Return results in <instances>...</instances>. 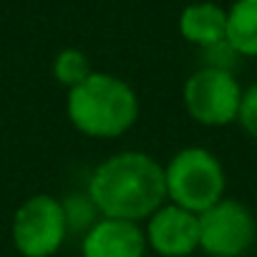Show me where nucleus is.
<instances>
[{
  "mask_svg": "<svg viewBox=\"0 0 257 257\" xmlns=\"http://www.w3.org/2000/svg\"><path fill=\"white\" fill-rule=\"evenodd\" d=\"M164 177L167 199L194 214H202L224 199V167L212 152L202 147H187L177 152L164 167Z\"/></svg>",
  "mask_w": 257,
  "mask_h": 257,
  "instance_id": "7ed1b4c3",
  "label": "nucleus"
},
{
  "mask_svg": "<svg viewBox=\"0 0 257 257\" xmlns=\"http://www.w3.org/2000/svg\"><path fill=\"white\" fill-rule=\"evenodd\" d=\"M147 244L162 257H189L199 249V214L162 204L147 219Z\"/></svg>",
  "mask_w": 257,
  "mask_h": 257,
  "instance_id": "0eeeda50",
  "label": "nucleus"
},
{
  "mask_svg": "<svg viewBox=\"0 0 257 257\" xmlns=\"http://www.w3.org/2000/svg\"><path fill=\"white\" fill-rule=\"evenodd\" d=\"M68 222L63 202L51 194L28 197L13 214L11 237L23 257H53L66 242Z\"/></svg>",
  "mask_w": 257,
  "mask_h": 257,
  "instance_id": "20e7f679",
  "label": "nucleus"
},
{
  "mask_svg": "<svg viewBox=\"0 0 257 257\" xmlns=\"http://www.w3.org/2000/svg\"><path fill=\"white\" fill-rule=\"evenodd\" d=\"M257 239L254 214L237 199H219L199 214V249L209 257H242Z\"/></svg>",
  "mask_w": 257,
  "mask_h": 257,
  "instance_id": "423d86ee",
  "label": "nucleus"
},
{
  "mask_svg": "<svg viewBox=\"0 0 257 257\" xmlns=\"http://www.w3.org/2000/svg\"><path fill=\"white\" fill-rule=\"evenodd\" d=\"M88 199L101 217L142 222L167 199L164 167L144 152H121L101 162L88 179Z\"/></svg>",
  "mask_w": 257,
  "mask_h": 257,
  "instance_id": "f257e3e1",
  "label": "nucleus"
},
{
  "mask_svg": "<svg viewBox=\"0 0 257 257\" xmlns=\"http://www.w3.org/2000/svg\"><path fill=\"white\" fill-rule=\"evenodd\" d=\"M91 66H88V58L86 53L76 51V48H66L61 51L56 58H53V78L61 83V86H68V91L73 86H78L81 81H86L91 76Z\"/></svg>",
  "mask_w": 257,
  "mask_h": 257,
  "instance_id": "9b49d317",
  "label": "nucleus"
},
{
  "mask_svg": "<svg viewBox=\"0 0 257 257\" xmlns=\"http://www.w3.org/2000/svg\"><path fill=\"white\" fill-rule=\"evenodd\" d=\"M242 86L227 68L204 66L194 71L184 88V108L202 126H227L237 121L242 103Z\"/></svg>",
  "mask_w": 257,
  "mask_h": 257,
  "instance_id": "39448f33",
  "label": "nucleus"
},
{
  "mask_svg": "<svg viewBox=\"0 0 257 257\" xmlns=\"http://www.w3.org/2000/svg\"><path fill=\"white\" fill-rule=\"evenodd\" d=\"M147 247V234L139 222L111 217L96 219L81 239L83 257H144Z\"/></svg>",
  "mask_w": 257,
  "mask_h": 257,
  "instance_id": "6e6552de",
  "label": "nucleus"
},
{
  "mask_svg": "<svg viewBox=\"0 0 257 257\" xmlns=\"http://www.w3.org/2000/svg\"><path fill=\"white\" fill-rule=\"evenodd\" d=\"M66 111L81 134L93 139H116L139 118V96L113 73H91L68 91Z\"/></svg>",
  "mask_w": 257,
  "mask_h": 257,
  "instance_id": "f03ea898",
  "label": "nucleus"
},
{
  "mask_svg": "<svg viewBox=\"0 0 257 257\" xmlns=\"http://www.w3.org/2000/svg\"><path fill=\"white\" fill-rule=\"evenodd\" d=\"M237 123H239L244 132L257 142V83L249 86V88L242 93V103H239Z\"/></svg>",
  "mask_w": 257,
  "mask_h": 257,
  "instance_id": "f8f14e48",
  "label": "nucleus"
},
{
  "mask_svg": "<svg viewBox=\"0 0 257 257\" xmlns=\"http://www.w3.org/2000/svg\"><path fill=\"white\" fill-rule=\"evenodd\" d=\"M179 33L184 41L199 48H217L227 43V11L217 3L202 0L192 3L179 16Z\"/></svg>",
  "mask_w": 257,
  "mask_h": 257,
  "instance_id": "1a4fd4ad",
  "label": "nucleus"
},
{
  "mask_svg": "<svg viewBox=\"0 0 257 257\" xmlns=\"http://www.w3.org/2000/svg\"><path fill=\"white\" fill-rule=\"evenodd\" d=\"M227 46L237 56L257 58V0H234L227 11Z\"/></svg>",
  "mask_w": 257,
  "mask_h": 257,
  "instance_id": "9d476101",
  "label": "nucleus"
}]
</instances>
